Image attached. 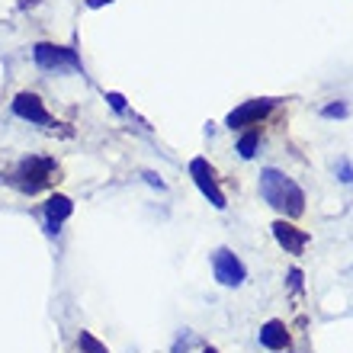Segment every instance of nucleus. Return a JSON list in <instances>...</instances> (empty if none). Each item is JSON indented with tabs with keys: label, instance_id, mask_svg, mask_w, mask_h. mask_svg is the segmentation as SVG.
<instances>
[{
	"label": "nucleus",
	"instance_id": "obj_1",
	"mask_svg": "<svg viewBox=\"0 0 353 353\" xmlns=\"http://www.w3.org/2000/svg\"><path fill=\"white\" fill-rule=\"evenodd\" d=\"M261 196L267 199L276 212L289 215V219H296V215L305 212V193H302V186L286 176L283 170H273L267 168L261 174Z\"/></svg>",
	"mask_w": 353,
	"mask_h": 353
},
{
	"label": "nucleus",
	"instance_id": "obj_2",
	"mask_svg": "<svg viewBox=\"0 0 353 353\" xmlns=\"http://www.w3.org/2000/svg\"><path fill=\"white\" fill-rule=\"evenodd\" d=\"M55 174H58L55 161H48V158H26L17 170H13V174L7 176V180L17 186L19 193H39L42 186H48L52 180H55Z\"/></svg>",
	"mask_w": 353,
	"mask_h": 353
},
{
	"label": "nucleus",
	"instance_id": "obj_3",
	"mask_svg": "<svg viewBox=\"0 0 353 353\" xmlns=\"http://www.w3.org/2000/svg\"><path fill=\"white\" fill-rule=\"evenodd\" d=\"M32 55H36V65L46 68V71H81V58H77L74 48H61V46H52V42H39Z\"/></svg>",
	"mask_w": 353,
	"mask_h": 353
},
{
	"label": "nucleus",
	"instance_id": "obj_4",
	"mask_svg": "<svg viewBox=\"0 0 353 353\" xmlns=\"http://www.w3.org/2000/svg\"><path fill=\"white\" fill-rule=\"evenodd\" d=\"M190 176L196 180V186L203 190V196L209 199V203L215 205V209H225V193L219 190V183H215V170L209 168V161L205 158H193L190 161Z\"/></svg>",
	"mask_w": 353,
	"mask_h": 353
},
{
	"label": "nucleus",
	"instance_id": "obj_5",
	"mask_svg": "<svg viewBox=\"0 0 353 353\" xmlns=\"http://www.w3.org/2000/svg\"><path fill=\"white\" fill-rule=\"evenodd\" d=\"M212 270H215V279H219L222 286H241L244 276H248L244 263L238 261L228 248H219V251L212 254Z\"/></svg>",
	"mask_w": 353,
	"mask_h": 353
},
{
	"label": "nucleus",
	"instance_id": "obj_6",
	"mask_svg": "<svg viewBox=\"0 0 353 353\" xmlns=\"http://www.w3.org/2000/svg\"><path fill=\"white\" fill-rule=\"evenodd\" d=\"M270 110H273V103H270V100H251V103H244V106H238V110L228 116V129L257 125V122H261Z\"/></svg>",
	"mask_w": 353,
	"mask_h": 353
},
{
	"label": "nucleus",
	"instance_id": "obj_7",
	"mask_svg": "<svg viewBox=\"0 0 353 353\" xmlns=\"http://www.w3.org/2000/svg\"><path fill=\"white\" fill-rule=\"evenodd\" d=\"M13 112H17L19 119L36 122V125H52V116L46 112V106H42V100H39L36 93H19L17 100H13Z\"/></svg>",
	"mask_w": 353,
	"mask_h": 353
},
{
	"label": "nucleus",
	"instance_id": "obj_8",
	"mask_svg": "<svg viewBox=\"0 0 353 353\" xmlns=\"http://www.w3.org/2000/svg\"><path fill=\"white\" fill-rule=\"evenodd\" d=\"M273 238L279 241V248H286V254H302L305 251V244H308V234L299 232L296 225H289V222L273 225Z\"/></svg>",
	"mask_w": 353,
	"mask_h": 353
},
{
	"label": "nucleus",
	"instance_id": "obj_9",
	"mask_svg": "<svg viewBox=\"0 0 353 353\" xmlns=\"http://www.w3.org/2000/svg\"><path fill=\"white\" fill-rule=\"evenodd\" d=\"M74 212V205H71V199H68V196H52V199H48L46 203V219H48V234H58V225L65 222L68 215Z\"/></svg>",
	"mask_w": 353,
	"mask_h": 353
},
{
	"label": "nucleus",
	"instance_id": "obj_10",
	"mask_svg": "<svg viewBox=\"0 0 353 353\" xmlns=\"http://www.w3.org/2000/svg\"><path fill=\"white\" fill-rule=\"evenodd\" d=\"M261 344L267 347V350H286L289 347V331L283 321H267V325L261 327Z\"/></svg>",
	"mask_w": 353,
	"mask_h": 353
},
{
	"label": "nucleus",
	"instance_id": "obj_11",
	"mask_svg": "<svg viewBox=\"0 0 353 353\" xmlns=\"http://www.w3.org/2000/svg\"><path fill=\"white\" fill-rule=\"evenodd\" d=\"M257 141H261V129L244 132L241 141H238V151H241V158H254V151H257Z\"/></svg>",
	"mask_w": 353,
	"mask_h": 353
},
{
	"label": "nucleus",
	"instance_id": "obj_12",
	"mask_svg": "<svg viewBox=\"0 0 353 353\" xmlns=\"http://www.w3.org/2000/svg\"><path fill=\"white\" fill-rule=\"evenodd\" d=\"M77 344H81V353H110V350H106V344H100V341H97L90 331H81Z\"/></svg>",
	"mask_w": 353,
	"mask_h": 353
},
{
	"label": "nucleus",
	"instance_id": "obj_13",
	"mask_svg": "<svg viewBox=\"0 0 353 353\" xmlns=\"http://www.w3.org/2000/svg\"><path fill=\"white\" fill-rule=\"evenodd\" d=\"M347 103H331V106H325V110H321V116H327V119H344L347 116Z\"/></svg>",
	"mask_w": 353,
	"mask_h": 353
},
{
	"label": "nucleus",
	"instance_id": "obj_14",
	"mask_svg": "<svg viewBox=\"0 0 353 353\" xmlns=\"http://www.w3.org/2000/svg\"><path fill=\"white\" fill-rule=\"evenodd\" d=\"M106 100H110V106H112L116 112L125 110V100H122V93H106Z\"/></svg>",
	"mask_w": 353,
	"mask_h": 353
},
{
	"label": "nucleus",
	"instance_id": "obj_15",
	"mask_svg": "<svg viewBox=\"0 0 353 353\" xmlns=\"http://www.w3.org/2000/svg\"><path fill=\"white\" fill-rule=\"evenodd\" d=\"M341 180H344V183H353V168H350V161H341Z\"/></svg>",
	"mask_w": 353,
	"mask_h": 353
},
{
	"label": "nucleus",
	"instance_id": "obj_16",
	"mask_svg": "<svg viewBox=\"0 0 353 353\" xmlns=\"http://www.w3.org/2000/svg\"><path fill=\"white\" fill-rule=\"evenodd\" d=\"M289 283H292V289H299V286H302V273H299V270H292V273H289Z\"/></svg>",
	"mask_w": 353,
	"mask_h": 353
},
{
	"label": "nucleus",
	"instance_id": "obj_17",
	"mask_svg": "<svg viewBox=\"0 0 353 353\" xmlns=\"http://www.w3.org/2000/svg\"><path fill=\"white\" fill-rule=\"evenodd\" d=\"M103 3H110V0H87V7H103Z\"/></svg>",
	"mask_w": 353,
	"mask_h": 353
},
{
	"label": "nucleus",
	"instance_id": "obj_18",
	"mask_svg": "<svg viewBox=\"0 0 353 353\" xmlns=\"http://www.w3.org/2000/svg\"><path fill=\"white\" fill-rule=\"evenodd\" d=\"M203 353H219V350H215V347H205V350Z\"/></svg>",
	"mask_w": 353,
	"mask_h": 353
}]
</instances>
